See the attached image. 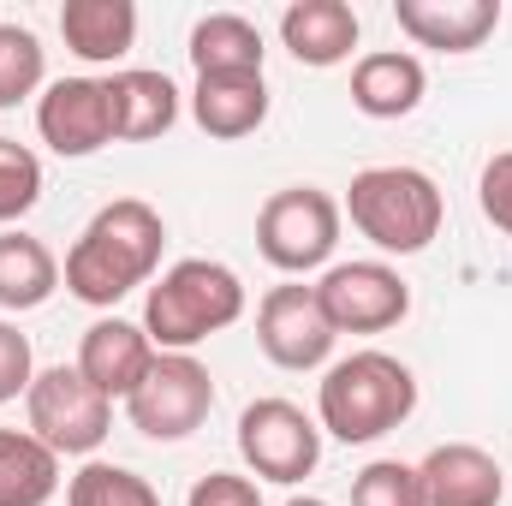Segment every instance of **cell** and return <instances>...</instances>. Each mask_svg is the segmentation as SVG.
Segmentation results:
<instances>
[{
    "mask_svg": "<svg viewBox=\"0 0 512 506\" xmlns=\"http://www.w3.org/2000/svg\"><path fill=\"white\" fill-rule=\"evenodd\" d=\"M161 245H167L161 215L143 197H114L108 209L90 215V227L66 251V292L96 304V310H114L126 292L155 280Z\"/></svg>",
    "mask_w": 512,
    "mask_h": 506,
    "instance_id": "1",
    "label": "cell"
},
{
    "mask_svg": "<svg viewBox=\"0 0 512 506\" xmlns=\"http://www.w3.org/2000/svg\"><path fill=\"white\" fill-rule=\"evenodd\" d=\"M239 316H245V286L215 256L173 262L143 298V334L155 340V352H191L209 334L233 328Z\"/></svg>",
    "mask_w": 512,
    "mask_h": 506,
    "instance_id": "2",
    "label": "cell"
},
{
    "mask_svg": "<svg viewBox=\"0 0 512 506\" xmlns=\"http://www.w3.org/2000/svg\"><path fill=\"white\" fill-rule=\"evenodd\" d=\"M411 411H417V376L393 352H352L316 387V417L346 447L382 441L387 429H399Z\"/></svg>",
    "mask_w": 512,
    "mask_h": 506,
    "instance_id": "3",
    "label": "cell"
},
{
    "mask_svg": "<svg viewBox=\"0 0 512 506\" xmlns=\"http://www.w3.org/2000/svg\"><path fill=\"white\" fill-rule=\"evenodd\" d=\"M352 227L387 256H417L441 233V185L423 167H364L346 191Z\"/></svg>",
    "mask_w": 512,
    "mask_h": 506,
    "instance_id": "4",
    "label": "cell"
},
{
    "mask_svg": "<svg viewBox=\"0 0 512 506\" xmlns=\"http://www.w3.org/2000/svg\"><path fill=\"white\" fill-rule=\"evenodd\" d=\"M24 417H30V435L66 459V453H96L108 441L114 399L102 387H90L78 364H54V370H42V376L30 381Z\"/></svg>",
    "mask_w": 512,
    "mask_h": 506,
    "instance_id": "5",
    "label": "cell"
},
{
    "mask_svg": "<svg viewBox=\"0 0 512 506\" xmlns=\"http://www.w3.org/2000/svg\"><path fill=\"white\" fill-rule=\"evenodd\" d=\"M340 203L316 185H286L256 209V251L280 274H310L340 245Z\"/></svg>",
    "mask_w": 512,
    "mask_h": 506,
    "instance_id": "6",
    "label": "cell"
},
{
    "mask_svg": "<svg viewBox=\"0 0 512 506\" xmlns=\"http://www.w3.org/2000/svg\"><path fill=\"white\" fill-rule=\"evenodd\" d=\"M209 411H215V381L191 352H155L149 376L126 399L131 429L149 441H185L209 423Z\"/></svg>",
    "mask_w": 512,
    "mask_h": 506,
    "instance_id": "7",
    "label": "cell"
},
{
    "mask_svg": "<svg viewBox=\"0 0 512 506\" xmlns=\"http://www.w3.org/2000/svg\"><path fill=\"white\" fill-rule=\"evenodd\" d=\"M239 459L262 483H304L322 459V423H310L292 399H256L239 417Z\"/></svg>",
    "mask_w": 512,
    "mask_h": 506,
    "instance_id": "8",
    "label": "cell"
},
{
    "mask_svg": "<svg viewBox=\"0 0 512 506\" xmlns=\"http://www.w3.org/2000/svg\"><path fill=\"white\" fill-rule=\"evenodd\" d=\"M316 298H322V316L334 322V334H382L393 322H405V310H411V286L387 262H334L322 274Z\"/></svg>",
    "mask_w": 512,
    "mask_h": 506,
    "instance_id": "9",
    "label": "cell"
},
{
    "mask_svg": "<svg viewBox=\"0 0 512 506\" xmlns=\"http://www.w3.org/2000/svg\"><path fill=\"white\" fill-rule=\"evenodd\" d=\"M334 322L322 316L316 286H274L256 304V346L280 370H322L334 352Z\"/></svg>",
    "mask_w": 512,
    "mask_h": 506,
    "instance_id": "10",
    "label": "cell"
},
{
    "mask_svg": "<svg viewBox=\"0 0 512 506\" xmlns=\"http://www.w3.org/2000/svg\"><path fill=\"white\" fill-rule=\"evenodd\" d=\"M36 131L54 155H96L102 143H114V102H108V78H60L48 84V96L36 102Z\"/></svg>",
    "mask_w": 512,
    "mask_h": 506,
    "instance_id": "11",
    "label": "cell"
},
{
    "mask_svg": "<svg viewBox=\"0 0 512 506\" xmlns=\"http://www.w3.org/2000/svg\"><path fill=\"white\" fill-rule=\"evenodd\" d=\"M393 24L435 54H471L501 30V0H393Z\"/></svg>",
    "mask_w": 512,
    "mask_h": 506,
    "instance_id": "12",
    "label": "cell"
},
{
    "mask_svg": "<svg viewBox=\"0 0 512 506\" xmlns=\"http://www.w3.org/2000/svg\"><path fill=\"white\" fill-rule=\"evenodd\" d=\"M155 364V340L143 334V322H120V316H102L84 328V346H78V370L90 387H102L108 399H131L137 381L149 376Z\"/></svg>",
    "mask_w": 512,
    "mask_h": 506,
    "instance_id": "13",
    "label": "cell"
},
{
    "mask_svg": "<svg viewBox=\"0 0 512 506\" xmlns=\"http://www.w3.org/2000/svg\"><path fill=\"white\" fill-rule=\"evenodd\" d=\"M423 501L429 506H501L507 495V477L495 465V453L471 447V441H441L423 465Z\"/></svg>",
    "mask_w": 512,
    "mask_h": 506,
    "instance_id": "14",
    "label": "cell"
},
{
    "mask_svg": "<svg viewBox=\"0 0 512 506\" xmlns=\"http://www.w3.org/2000/svg\"><path fill=\"white\" fill-rule=\"evenodd\" d=\"M280 42L298 66H340L358 48V12L346 0H292L280 12Z\"/></svg>",
    "mask_w": 512,
    "mask_h": 506,
    "instance_id": "15",
    "label": "cell"
},
{
    "mask_svg": "<svg viewBox=\"0 0 512 506\" xmlns=\"http://www.w3.org/2000/svg\"><path fill=\"white\" fill-rule=\"evenodd\" d=\"M423 90H429L423 60L405 48H376L352 66V108L370 120H405L423 102Z\"/></svg>",
    "mask_w": 512,
    "mask_h": 506,
    "instance_id": "16",
    "label": "cell"
},
{
    "mask_svg": "<svg viewBox=\"0 0 512 506\" xmlns=\"http://www.w3.org/2000/svg\"><path fill=\"white\" fill-rule=\"evenodd\" d=\"M108 102H114V137L120 143H149L161 131H173L179 120V90L167 72L149 66H126L108 78Z\"/></svg>",
    "mask_w": 512,
    "mask_h": 506,
    "instance_id": "17",
    "label": "cell"
},
{
    "mask_svg": "<svg viewBox=\"0 0 512 506\" xmlns=\"http://www.w3.org/2000/svg\"><path fill=\"white\" fill-rule=\"evenodd\" d=\"M60 36L78 60L114 66L137 42V6L131 0H66L60 6Z\"/></svg>",
    "mask_w": 512,
    "mask_h": 506,
    "instance_id": "18",
    "label": "cell"
},
{
    "mask_svg": "<svg viewBox=\"0 0 512 506\" xmlns=\"http://www.w3.org/2000/svg\"><path fill=\"white\" fill-rule=\"evenodd\" d=\"M191 120L209 137H251L268 120V84L262 72H227V78H197L191 90Z\"/></svg>",
    "mask_w": 512,
    "mask_h": 506,
    "instance_id": "19",
    "label": "cell"
},
{
    "mask_svg": "<svg viewBox=\"0 0 512 506\" xmlns=\"http://www.w3.org/2000/svg\"><path fill=\"white\" fill-rule=\"evenodd\" d=\"M60 489V453L30 429H0V506H48Z\"/></svg>",
    "mask_w": 512,
    "mask_h": 506,
    "instance_id": "20",
    "label": "cell"
},
{
    "mask_svg": "<svg viewBox=\"0 0 512 506\" xmlns=\"http://www.w3.org/2000/svg\"><path fill=\"white\" fill-rule=\"evenodd\" d=\"M191 66L197 78H227V72H262V30L239 12H209L191 30Z\"/></svg>",
    "mask_w": 512,
    "mask_h": 506,
    "instance_id": "21",
    "label": "cell"
},
{
    "mask_svg": "<svg viewBox=\"0 0 512 506\" xmlns=\"http://www.w3.org/2000/svg\"><path fill=\"white\" fill-rule=\"evenodd\" d=\"M60 286V262L30 233H0V310H36Z\"/></svg>",
    "mask_w": 512,
    "mask_h": 506,
    "instance_id": "22",
    "label": "cell"
},
{
    "mask_svg": "<svg viewBox=\"0 0 512 506\" xmlns=\"http://www.w3.org/2000/svg\"><path fill=\"white\" fill-rule=\"evenodd\" d=\"M66 506H161V495L149 489V477H137L126 465L90 459V465L66 483Z\"/></svg>",
    "mask_w": 512,
    "mask_h": 506,
    "instance_id": "23",
    "label": "cell"
},
{
    "mask_svg": "<svg viewBox=\"0 0 512 506\" xmlns=\"http://www.w3.org/2000/svg\"><path fill=\"white\" fill-rule=\"evenodd\" d=\"M42 203V161L18 137H0V227L24 221Z\"/></svg>",
    "mask_w": 512,
    "mask_h": 506,
    "instance_id": "24",
    "label": "cell"
},
{
    "mask_svg": "<svg viewBox=\"0 0 512 506\" xmlns=\"http://www.w3.org/2000/svg\"><path fill=\"white\" fill-rule=\"evenodd\" d=\"M42 84V42L24 24H0V108H18Z\"/></svg>",
    "mask_w": 512,
    "mask_h": 506,
    "instance_id": "25",
    "label": "cell"
},
{
    "mask_svg": "<svg viewBox=\"0 0 512 506\" xmlns=\"http://www.w3.org/2000/svg\"><path fill=\"white\" fill-rule=\"evenodd\" d=\"M352 506H429L423 501V477L417 465H399V459H376L352 477Z\"/></svg>",
    "mask_w": 512,
    "mask_h": 506,
    "instance_id": "26",
    "label": "cell"
},
{
    "mask_svg": "<svg viewBox=\"0 0 512 506\" xmlns=\"http://www.w3.org/2000/svg\"><path fill=\"white\" fill-rule=\"evenodd\" d=\"M477 203H483L489 227H501L512 239V149L489 155V167H483V179H477Z\"/></svg>",
    "mask_w": 512,
    "mask_h": 506,
    "instance_id": "27",
    "label": "cell"
},
{
    "mask_svg": "<svg viewBox=\"0 0 512 506\" xmlns=\"http://www.w3.org/2000/svg\"><path fill=\"white\" fill-rule=\"evenodd\" d=\"M30 381H36L30 340H24L12 322H0V405H12L18 393H30Z\"/></svg>",
    "mask_w": 512,
    "mask_h": 506,
    "instance_id": "28",
    "label": "cell"
},
{
    "mask_svg": "<svg viewBox=\"0 0 512 506\" xmlns=\"http://www.w3.org/2000/svg\"><path fill=\"white\" fill-rule=\"evenodd\" d=\"M185 506H262L251 477H233V471H209L197 477V489L185 495Z\"/></svg>",
    "mask_w": 512,
    "mask_h": 506,
    "instance_id": "29",
    "label": "cell"
},
{
    "mask_svg": "<svg viewBox=\"0 0 512 506\" xmlns=\"http://www.w3.org/2000/svg\"><path fill=\"white\" fill-rule=\"evenodd\" d=\"M286 506H328V501H316V495H292Z\"/></svg>",
    "mask_w": 512,
    "mask_h": 506,
    "instance_id": "30",
    "label": "cell"
}]
</instances>
